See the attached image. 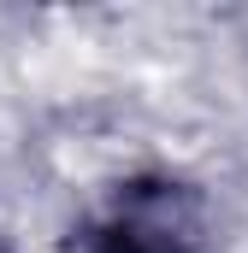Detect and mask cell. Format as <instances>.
Listing matches in <instances>:
<instances>
[{"label": "cell", "instance_id": "1", "mask_svg": "<svg viewBox=\"0 0 248 253\" xmlns=\"http://www.w3.org/2000/svg\"><path fill=\"white\" fill-rule=\"evenodd\" d=\"M201 212L195 194L172 177L124 183L77 236V253H195Z\"/></svg>", "mask_w": 248, "mask_h": 253}, {"label": "cell", "instance_id": "2", "mask_svg": "<svg viewBox=\"0 0 248 253\" xmlns=\"http://www.w3.org/2000/svg\"><path fill=\"white\" fill-rule=\"evenodd\" d=\"M0 253H12V248H6V242H0Z\"/></svg>", "mask_w": 248, "mask_h": 253}]
</instances>
